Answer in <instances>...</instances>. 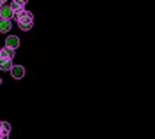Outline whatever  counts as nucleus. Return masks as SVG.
Here are the masks:
<instances>
[{
    "label": "nucleus",
    "mask_w": 155,
    "mask_h": 139,
    "mask_svg": "<svg viewBox=\"0 0 155 139\" xmlns=\"http://www.w3.org/2000/svg\"><path fill=\"white\" fill-rule=\"evenodd\" d=\"M18 2H21V4H25V5H27V2H28V0H18Z\"/></svg>",
    "instance_id": "nucleus-11"
},
{
    "label": "nucleus",
    "mask_w": 155,
    "mask_h": 139,
    "mask_svg": "<svg viewBox=\"0 0 155 139\" xmlns=\"http://www.w3.org/2000/svg\"><path fill=\"white\" fill-rule=\"evenodd\" d=\"M11 125L7 121H0V139H9Z\"/></svg>",
    "instance_id": "nucleus-4"
},
{
    "label": "nucleus",
    "mask_w": 155,
    "mask_h": 139,
    "mask_svg": "<svg viewBox=\"0 0 155 139\" xmlns=\"http://www.w3.org/2000/svg\"><path fill=\"white\" fill-rule=\"evenodd\" d=\"M9 7L12 9V14H16V12L25 9V4H21V2H18V0H12V2L9 4Z\"/></svg>",
    "instance_id": "nucleus-7"
},
{
    "label": "nucleus",
    "mask_w": 155,
    "mask_h": 139,
    "mask_svg": "<svg viewBox=\"0 0 155 139\" xmlns=\"http://www.w3.org/2000/svg\"><path fill=\"white\" fill-rule=\"evenodd\" d=\"M12 18L18 21V27L21 30H25V32H28L32 27H34V14L30 12V11L23 9L19 11V12H16V14H12Z\"/></svg>",
    "instance_id": "nucleus-1"
},
{
    "label": "nucleus",
    "mask_w": 155,
    "mask_h": 139,
    "mask_svg": "<svg viewBox=\"0 0 155 139\" xmlns=\"http://www.w3.org/2000/svg\"><path fill=\"white\" fill-rule=\"evenodd\" d=\"M9 30H11V20L0 18V32H2V34H7Z\"/></svg>",
    "instance_id": "nucleus-8"
},
{
    "label": "nucleus",
    "mask_w": 155,
    "mask_h": 139,
    "mask_svg": "<svg viewBox=\"0 0 155 139\" xmlns=\"http://www.w3.org/2000/svg\"><path fill=\"white\" fill-rule=\"evenodd\" d=\"M5 2H7V0H0V7H2V5H5Z\"/></svg>",
    "instance_id": "nucleus-10"
},
{
    "label": "nucleus",
    "mask_w": 155,
    "mask_h": 139,
    "mask_svg": "<svg viewBox=\"0 0 155 139\" xmlns=\"http://www.w3.org/2000/svg\"><path fill=\"white\" fill-rule=\"evenodd\" d=\"M12 58H14V50L4 46V48L0 50V62H4V60H12Z\"/></svg>",
    "instance_id": "nucleus-3"
},
{
    "label": "nucleus",
    "mask_w": 155,
    "mask_h": 139,
    "mask_svg": "<svg viewBox=\"0 0 155 139\" xmlns=\"http://www.w3.org/2000/svg\"><path fill=\"white\" fill-rule=\"evenodd\" d=\"M0 18H4V20H12V9H11L9 5H2V7H0Z\"/></svg>",
    "instance_id": "nucleus-6"
},
{
    "label": "nucleus",
    "mask_w": 155,
    "mask_h": 139,
    "mask_svg": "<svg viewBox=\"0 0 155 139\" xmlns=\"http://www.w3.org/2000/svg\"><path fill=\"white\" fill-rule=\"evenodd\" d=\"M0 86H2V78H0Z\"/></svg>",
    "instance_id": "nucleus-12"
},
{
    "label": "nucleus",
    "mask_w": 155,
    "mask_h": 139,
    "mask_svg": "<svg viewBox=\"0 0 155 139\" xmlns=\"http://www.w3.org/2000/svg\"><path fill=\"white\" fill-rule=\"evenodd\" d=\"M11 76H12L14 79H21V78L25 76V67H23V65H12V67H11Z\"/></svg>",
    "instance_id": "nucleus-2"
},
{
    "label": "nucleus",
    "mask_w": 155,
    "mask_h": 139,
    "mask_svg": "<svg viewBox=\"0 0 155 139\" xmlns=\"http://www.w3.org/2000/svg\"><path fill=\"white\" fill-rule=\"evenodd\" d=\"M12 67V60H4V62H0V70H11Z\"/></svg>",
    "instance_id": "nucleus-9"
},
{
    "label": "nucleus",
    "mask_w": 155,
    "mask_h": 139,
    "mask_svg": "<svg viewBox=\"0 0 155 139\" xmlns=\"http://www.w3.org/2000/svg\"><path fill=\"white\" fill-rule=\"evenodd\" d=\"M5 46L11 48V50H16V48L19 46V39L16 37V35H9V37L5 39Z\"/></svg>",
    "instance_id": "nucleus-5"
}]
</instances>
